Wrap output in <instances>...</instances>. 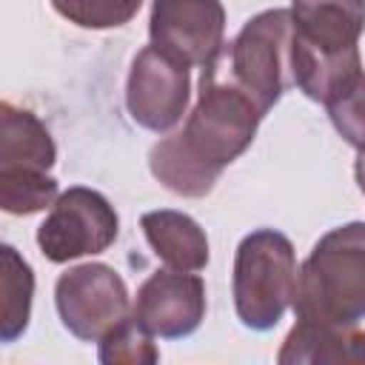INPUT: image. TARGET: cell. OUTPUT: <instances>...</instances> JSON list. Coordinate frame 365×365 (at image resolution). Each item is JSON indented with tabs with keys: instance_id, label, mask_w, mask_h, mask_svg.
<instances>
[{
	"instance_id": "1",
	"label": "cell",
	"mask_w": 365,
	"mask_h": 365,
	"mask_svg": "<svg viewBox=\"0 0 365 365\" xmlns=\"http://www.w3.org/2000/svg\"><path fill=\"white\" fill-rule=\"evenodd\" d=\"M262 117L254 97L217 57L202 68L197 103L185 125L151 145L148 168L154 180L177 197L200 200L211 194L220 174L251 148Z\"/></svg>"
},
{
	"instance_id": "2",
	"label": "cell",
	"mask_w": 365,
	"mask_h": 365,
	"mask_svg": "<svg viewBox=\"0 0 365 365\" xmlns=\"http://www.w3.org/2000/svg\"><path fill=\"white\" fill-rule=\"evenodd\" d=\"M294 317L331 325L365 319V222L354 220L322 234L297 277Z\"/></svg>"
},
{
	"instance_id": "3",
	"label": "cell",
	"mask_w": 365,
	"mask_h": 365,
	"mask_svg": "<svg viewBox=\"0 0 365 365\" xmlns=\"http://www.w3.org/2000/svg\"><path fill=\"white\" fill-rule=\"evenodd\" d=\"M297 251L277 228L245 234L234 254L231 297L237 319L248 331H271L279 325L297 297Z\"/></svg>"
},
{
	"instance_id": "4",
	"label": "cell",
	"mask_w": 365,
	"mask_h": 365,
	"mask_svg": "<svg viewBox=\"0 0 365 365\" xmlns=\"http://www.w3.org/2000/svg\"><path fill=\"white\" fill-rule=\"evenodd\" d=\"M57 145L46 123L9 100L0 103V208L29 217L51 208L60 185L51 177Z\"/></svg>"
},
{
	"instance_id": "5",
	"label": "cell",
	"mask_w": 365,
	"mask_h": 365,
	"mask_svg": "<svg viewBox=\"0 0 365 365\" xmlns=\"http://www.w3.org/2000/svg\"><path fill=\"white\" fill-rule=\"evenodd\" d=\"M291 40H294L291 9H265L254 14L237 31V37L225 43L220 54L231 77L254 97L262 114H268L294 86Z\"/></svg>"
},
{
	"instance_id": "6",
	"label": "cell",
	"mask_w": 365,
	"mask_h": 365,
	"mask_svg": "<svg viewBox=\"0 0 365 365\" xmlns=\"http://www.w3.org/2000/svg\"><path fill=\"white\" fill-rule=\"evenodd\" d=\"M120 237L114 205L94 188H66L37 228V248L48 262H71L108 251Z\"/></svg>"
},
{
	"instance_id": "7",
	"label": "cell",
	"mask_w": 365,
	"mask_h": 365,
	"mask_svg": "<svg viewBox=\"0 0 365 365\" xmlns=\"http://www.w3.org/2000/svg\"><path fill=\"white\" fill-rule=\"evenodd\" d=\"M54 305L63 328L83 342H100L131 314L125 279L106 262H83L63 271L54 282Z\"/></svg>"
},
{
	"instance_id": "8",
	"label": "cell",
	"mask_w": 365,
	"mask_h": 365,
	"mask_svg": "<svg viewBox=\"0 0 365 365\" xmlns=\"http://www.w3.org/2000/svg\"><path fill=\"white\" fill-rule=\"evenodd\" d=\"M188 100L191 74L185 63L151 43L134 54L125 77V111L140 128L154 134L171 131L182 120Z\"/></svg>"
},
{
	"instance_id": "9",
	"label": "cell",
	"mask_w": 365,
	"mask_h": 365,
	"mask_svg": "<svg viewBox=\"0 0 365 365\" xmlns=\"http://www.w3.org/2000/svg\"><path fill=\"white\" fill-rule=\"evenodd\" d=\"M148 37L188 68H208L225 48V6L222 0H151Z\"/></svg>"
},
{
	"instance_id": "10",
	"label": "cell",
	"mask_w": 365,
	"mask_h": 365,
	"mask_svg": "<svg viewBox=\"0 0 365 365\" xmlns=\"http://www.w3.org/2000/svg\"><path fill=\"white\" fill-rule=\"evenodd\" d=\"M131 317L160 339H185L205 319V282L194 271H154L131 299Z\"/></svg>"
},
{
	"instance_id": "11",
	"label": "cell",
	"mask_w": 365,
	"mask_h": 365,
	"mask_svg": "<svg viewBox=\"0 0 365 365\" xmlns=\"http://www.w3.org/2000/svg\"><path fill=\"white\" fill-rule=\"evenodd\" d=\"M277 362L279 365H362L365 331L356 325L297 319L277 351Z\"/></svg>"
},
{
	"instance_id": "12",
	"label": "cell",
	"mask_w": 365,
	"mask_h": 365,
	"mask_svg": "<svg viewBox=\"0 0 365 365\" xmlns=\"http://www.w3.org/2000/svg\"><path fill=\"white\" fill-rule=\"evenodd\" d=\"M140 228L145 234V242L151 245L154 257L174 271H202L211 259L208 254V237L202 225L174 208H157L145 211L140 217Z\"/></svg>"
},
{
	"instance_id": "13",
	"label": "cell",
	"mask_w": 365,
	"mask_h": 365,
	"mask_svg": "<svg viewBox=\"0 0 365 365\" xmlns=\"http://www.w3.org/2000/svg\"><path fill=\"white\" fill-rule=\"evenodd\" d=\"M34 299V271L23 254L3 242L0 245V339L17 342L29 331Z\"/></svg>"
},
{
	"instance_id": "14",
	"label": "cell",
	"mask_w": 365,
	"mask_h": 365,
	"mask_svg": "<svg viewBox=\"0 0 365 365\" xmlns=\"http://www.w3.org/2000/svg\"><path fill=\"white\" fill-rule=\"evenodd\" d=\"M97 356L103 365H154L160 362V348L154 345V334L128 314L100 339Z\"/></svg>"
},
{
	"instance_id": "15",
	"label": "cell",
	"mask_w": 365,
	"mask_h": 365,
	"mask_svg": "<svg viewBox=\"0 0 365 365\" xmlns=\"http://www.w3.org/2000/svg\"><path fill=\"white\" fill-rule=\"evenodd\" d=\"M140 6L143 0H51V9L63 20L80 29H91V31L120 29L131 23Z\"/></svg>"
},
{
	"instance_id": "16",
	"label": "cell",
	"mask_w": 365,
	"mask_h": 365,
	"mask_svg": "<svg viewBox=\"0 0 365 365\" xmlns=\"http://www.w3.org/2000/svg\"><path fill=\"white\" fill-rule=\"evenodd\" d=\"M325 111L336 134L356 151H365V71L334 94L325 103Z\"/></svg>"
},
{
	"instance_id": "17",
	"label": "cell",
	"mask_w": 365,
	"mask_h": 365,
	"mask_svg": "<svg viewBox=\"0 0 365 365\" xmlns=\"http://www.w3.org/2000/svg\"><path fill=\"white\" fill-rule=\"evenodd\" d=\"M354 177H356V185L359 191L365 194V151L356 154V165H354Z\"/></svg>"
}]
</instances>
